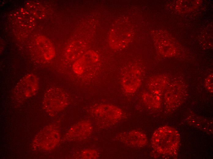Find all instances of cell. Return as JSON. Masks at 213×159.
<instances>
[{
  "label": "cell",
  "mask_w": 213,
  "mask_h": 159,
  "mask_svg": "<svg viewBox=\"0 0 213 159\" xmlns=\"http://www.w3.org/2000/svg\"><path fill=\"white\" fill-rule=\"evenodd\" d=\"M168 80V78L165 75L154 76L151 77L148 82V88L153 94L158 96L165 90Z\"/></svg>",
  "instance_id": "14"
},
{
  "label": "cell",
  "mask_w": 213,
  "mask_h": 159,
  "mask_svg": "<svg viewBox=\"0 0 213 159\" xmlns=\"http://www.w3.org/2000/svg\"><path fill=\"white\" fill-rule=\"evenodd\" d=\"M142 97L144 103L149 107L155 108L160 107L161 103L158 96L144 92Z\"/></svg>",
  "instance_id": "15"
},
{
  "label": "cell",
  "mask_w": 213,
  "mask_h": 159,
  "mask_svg": "<svg viewBox=\"0 0 213 159\" xmlns=\"http://www.w3.org/2000/svg\"><path fill=\"white\" fill-rule=\"evenodd\" d=\"M67 93L62 88L54 87L45 92L43 101V106L46 112L54 116L64 109L69 103Z\"/></svg>",
  "instance_id": "2"
},
{
  "label": "cell",
  "mask_w": 213,
  "mask_h": 159,
  "mask_svg": "<svg viewBox=\"0 0 213 159\" xmlns=\"http://www.w3.org/2000/svg\"><path fill=\"white\" fill-rule=\"evenodd\" d=\"M99 153L95 150L91 149L85 150L81 153L80 157L84 159H96L98 157Z\"/></svg>",
  "instance_id": "17"
},
{
  "label": "cell",
  "mask_w": 213,
  "mask_h": 159,
  "mask_svg": "<svg viewBox=\"0 0 213 159\" xmlns=\"http://www.w3.org/2000/svg\"><path fill=\"white\" fill-rule=\"evenodd\" d=\"M95 116L107 124H114L121 118V110L118 107L110 104H102L96 106L93 110Z\"/></svg>",
  "instance_id": "8"
},
{
  "label": "cell",
  "mask_w": 213,
  "mask_h": 159,
  "mask_svg": "<svg viewBox=\"0 0 213 159\" xmlns=\"http://www.w3.org/2000/svg\"><path fill=\"white\" fill-rule=\"evenodd\" d=\"M39 87L37 77L32 73L25 75L17 83L12 93L13 100L16 104L23 103L34 96Z\"/></svg>",
  "instance_id": "3"
},
{
  "label": "cell",
  "mask_w": 213,
  "mask_h": 159,
  "mask_svg": "<svg viewBox=\"0 0 213 159\" xmlns=\"http://www.w3.org/2000/svg\"><path fill=\"white\" fill-rule=\"evenodd\" d=\"M151 142L153 149L159 153L173 156L178 150L180 135L175 128L169 126H163L155 131Z\"/></svg>",
  "instance_id": "1"
},
{
  "label": "cell",
  "mask_w": 213,
  "mask_h": 159,
  "mask_svg": "<svg viewBox=\"0 0 213 159\" xmlns=\"http://www.w3.org/2000/svg\"><path fill=\"white\" fill-rule=\"evenodd\" d=\"M141 72L137 67L132 66L128 68L122 75L121 84L123 89L127 93L136 92L141 84Z\"/></svg>",
  "instance_id": "7"
},
{
  "label": "cell",
  "mask_w": 213,
  "mask_h": 159,
  "mask_svg": "<svg viewBox=\"0 0 213 159\" xmlns=\"http://www.w3.org/2000/svg\"><path fill=\"white\" fill-rule=\"evenodd\" d=\"M60 139V133L58 128L53 125H48L35 137L33 146L36 150L50 151L56 146Z\"/></svg>",
  "instance_id": "5"
},
{
  "label": "cell",
  "mask_w": 213,
  "mask_h": 159,
  "mask_svg": "<svg viewBox=\"0 0 213 159\" xmlns=\"http://www.w3.org/2000/svg\"><path fill=\"white\" fill-rule=\"evenodd\" d=\"M125 25H120L113 28L109 35V43L114 50H118L124 48L130 41L132 31Z\"/></svg>",
  "instance_id": "6"
},
{
  "label": "cell",
  "mask_w": 213,
  "mask_h": 159,
  "mask_svg": "<svg viewBox=\"0 0 213 159\" xmlns=\"http://www.w3.org/2000/svg\"><path fill=\"white\" fill-rule=\"evenodd\" d=\"M117 138L125 144L134 147H143L148 142L146 136L142 132L136 130L121 133Z\"/></svg>",
  "instance_id": "11"
},
{
  "label": "cell",
  "mask_w": 213,
  "mask_h": 159,
  "mask_svg": "<svg viewBox=\"0 0 213 159\" xmlns=\"http://www.w3.org/2000/svg\"><path fill=\"white\" fill-rule=\"evenodd\" d=\"M168 87L164 95L165 104L168 108L175 109L185 100L186 94L185 89L178 83H172Z\"/></svg>",
  "instance_id": "9"
},
{
  "label": "cell",
  "mask_w": 213,
  "mask_h": 159,
  "mask_svg": "<svg viewBox=\"0 0 213 159\" xmlns=\"http://www.w3.org/2000/svg\"><path fill=\"white\" fill-rule=\"evenodd\" d=\"M87 45L82 40H75L69 43L65 50L66 58L71 61H76L87 51Z\"/></svg>",
  "instance_id": "12"
},
{
  "label": "cell",
  "mask_w": 213,
  "mask_h": 159,
  "mask_svg": "<svg viewBox=\"0 0 213 159\" xmlns=\"http://www.w3.org/2000/svg\"><path fill=\"white\" fill-rule=\"evenodd\" d=\"M37 47L40 51L43 58L47 61L53 59L55 55V51L52 43L44 36H38L36 39Z\"/></svg>",
  "instance_id": "13"
},
{
  "label": "cell",
  "mask_w": 213,
  "mask_h": 159,
  "mask_svg": "<svg viewBox=\"0 0 213 159\" xmlns=\"http://www.w3.org/2000/svg\"><path fill=\"white\" fill-rule=\"evenodd\" d=\"M93 128L88 121H82L72 126L66 132L64 138L69 141H77L85 139L92 133Z\"/></svg>",
  "instance_id": "10"
},
{
  "label": "cell",
  "mask_w": 213,
  "mask_h": 159,
  "mask_svg": "<svg viewBox=\"0 0 213 159\" xmlns=\"http://www.w3.org/2000/svg\"><path fill=\"white\" fill-rule=\"evenodd\" d=\"M206 89L210 92H213V74L209 75L207 78L205 82Z\"/></svg>",
  "instance_id": "18"
},
{
  "label": "cell",
  "mask_w": 213,
  "mask_h": 159,
  "mask_svg": "<svg viewBox=\"0 0 213 159\" xmlns=\"http://www.w3.org/2000/svg\"><path fill=\"white\" fill-rule=\"evenodd\" d=\"M27 6L28 9L38 18H40L44 16L43 9L38 3H28Z\"/></svg>",
  "instance_id": "16"
},
{
  "label": "cell",
  "mask_w": 213,
  "mask_h": 159,
  "mask_svg": "<svg viewBox=\"0 0 213 159\" xmlns=\"http://www.w3.org/2000/svg\"><path fill=\"white\" fill-rule=\"evenodd\" d=\"M99 60L97 53L93 50H88L75 61L73 65V71L82 78L92 77L97 71Z\"/></svg>",
  "instance_id": "4"
}]
</instances>
